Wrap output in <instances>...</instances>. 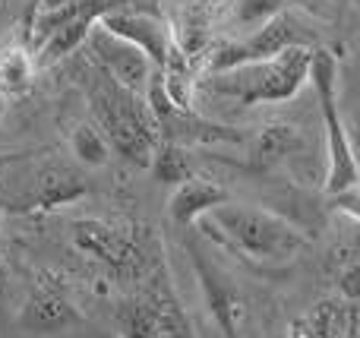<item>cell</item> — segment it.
Segmentation results:
<instances>
[{"label":"cell","instance_id":"obj_22","mask_svg":"<svg viewBox=\"0 0 360 338\" xmlns=\"http://www.w3.org/2000/svg\"><path fill=\"white\" fill-rule=\"evenodd\" d=\"M285 13V0H231L228 4V25L243 29V35L262 29L275 16Z\"/></svg>","mask_w":360,"mask_h":338},{"label":"cell","instance_id":"obj_4","mask_svg":"<svg viewBox=\"0 0 360 338\" xmlns=\"http://www.w3.org/2000/svg\"><path fill=\"white\" fill-rule=\"evenodd\" d=\"M338 67L335 54L329 48H313V60H310V86L316 92V105H319V117L326 126V196H338L345 190L357 187L360 183V164L351 149V136H348V120L342 114V101H338Z\"/></svg>","mask_w":360,"mask_h":338},{"label":"cell","instance_id":"obj_13","mask_svg":"<svg viewBox=\"0 0 360 338\" xmlns=\"http://www.w3.org/2000/svg\"><path fill=\"white\" fill-rule=\"evenodd\" d=\"M139 294H143L146 304L152 307L158 338H196L190 316L180 307L174 288H171V278L162 266H155V269L143 278V291H139Z\"/></svg>","mask_w":360,"mask_h":338},{"label":"cell","instance_id":"obj_16","mask_svg":"<svg viewBox=\"0 0 360 338\" xmlns=\"http://www.w3.org/2000/svg\"><path fill=\"white\" fill-rule=\"evenodd\" d=\"M304 149V136L297 126L291 124H266L253 139H250V155H247V168L250 171H272L275 164L294 158Z\"/></svg>","mask_w":360,"mask_h":338},{"label":"cell","instance_id":"obj_21","mask_svg":"<svg viewBox=\"0 0 360 338\" xmlns=\"http://www.w3.org/2000/svg\"><path fill=\"white\" fill-rule=\"evenodd\" d=\"M114 323H117L120 338H158L155 316H152V307L146 304L143 294L124 297L117 304V310H114Z\"/></svg>","mask_w":360,"mask_h":338},{"label":"cell","instance_id":"obj_9","mask_svg":"<svg viewBox=\"0 0 360 338\" xmlns=\"http://www.w3.org/2000/svg\"><path fill=\"white\" fill-rule=\"evenodd\" d=\"M190 263L196 269L199 288H202L205 307H209L215 326L221 329L224 338H240V326L247 320V301L237 291V285L218 269V263H212L199 247H190Z\"/></svg>","mask_w":360,"mask_h":338},{"label":"cell","instance_id":"obj_24","mask_svg":"<svg viewBox=\"0 0 360 338\" xmlns=\"http://www.w3.org/2000/svg\"><path fill=\"white\" fill-rule=\"evenodd\" d=\"M348 136H351V149H354V158H357V164H360V111L348 120Z\"/></svg>","mask_w":360,"mask_h":338},{"label":"cell","instance_id":"obj_18","mask_svg":"<svg viewBox=\"0 0 360 338\" xmlns=\"http://www.w3.org/2000/svg\"><path fill=\"white\" fill-rule=\"evenodd\" d=\"M70 152L76 155V162L86 164V168H105L111 162V143L108 136L98 130L95 120H79L70 130Z\"/></svg>","mask_w":360,"mask_h":338},{"label":"cell","instance_id":"obj_15","mask_svg":"<svg viewBox=\"0 0 360 338\" xmlns=\"http://www.w3.org/2000/svg\"><path fill=\"white\" fill-rule=\"evenodd\" d=\"M171 29H174V44L190 57L193 63L205 60L209 51L215 48V10H212L205 0H190L174 13L171 19Z\"/></svg>","mask_w":360,"mask_h":338},{"label":"cell","instance_id":"obj_1","mask_svg":"<svg viewBox=\"0 0 360 338\" xmlns=\"http://www.w3.org/2000/svg\"><path fill=\"white\" fill-rule=\"evenodd\" d=\"M199 228L218 247L237 253L259 269H281L310 247V238L300 228H294L288 219L269 212V209L253 206V202L228 200L212 215H205Z\"/></svg>","mask_w":360,"mask_h":338},{"label":"cell","instance_id":"obj_17","mask_svg":"<svg viewBox=\"0 0 360 338\" xmlns=\"http://www.w3.org/2000/svg\"><path fill=\"white\" fill-rule=\"evenodd\" d=\"M38 60L29 44H4L0 48V98L22 101L35 86Z\"/></svg>","mask_w":360,"mask_h":338},{"label":"cell","instance_id":"obj_20","mask_svg":"<svg viewBox=\"0 0 360 338\" xmlns=\"http://www.w3.org/2000/svg\"><path fill=\"white\" fill-rule=\"evenodd\" d=\"M152 177H155L158 183H165V187H180V183H186L193 177V164H190V152L184 149V145H174V143H158L155 149V158H152L149 164Z\"/></svg>","mask_w":360,"mask_h":338},{"label":"cell","instance_id":"obj_19","mask_svg":"<svg viewBox=\"0 0 360 338\" xmlns=\"http://www.w3.org/2000/svg\"><path fill=\"white\" fill-rule=\"evenodd\" d=\"M329 266L332 282L338 285L342 297L357 301L360 297V240H348V244H338L335 250L326 259Z\"/></svg>","mask_w":360,"mask_h":338},{"label":"cell","instance_id":"obj_7","mask_svg":"<svg viewBox=\"0 0 360 338\" xmlns=\"http://www.w3.org/2000/svg\"><path fill=\"white\" fill-rule=\"evenodd\" d=\"M82 54H86V60L92 63L98 73H105L111 82L124 86L127 92L139 95V98H146V92H149L152 79H155V73H158L143 51L133 48L124 38H117L114 32H108L101 22L95 25L92 35L86 38Z\"/></svg>","mask_w":360,"mask_h":338},{"label":"cell","instance_id":"obj_12","mask_svg":"<svg viewBox=\"0 0 360 338\" xmlns=\"http://www.w3.org/2000/svg\"><path fill=\"white\" fill-rule=\"evenodd\" d=\"M76 323H79V310L54 285H35L32 294L25 297L22 310H19V326L25 332L54 335V332H63V329H73Z\"/></svg>","mask_w":360,"mask_h":338},{"label":"cell","instance_id":"obj_8","mask_svg":"<svg viewBox=\"0 0 360 338\" xmlns=\"http://www.w3.org/2000/svg\"><path fill=\"white\" fill-rule=\"evenodd\" d=\"M108 32H114L117 38L130 41L133 48H139L146 57L152 60L155 70H165L171 51H174V29L171 22L155 10H143V6H124V10H114L101 19Z\"/></svg>","mask_w":360,"mask_h":338},{"label":"cell","instance_id":"obj_14","mask_svg":"<svg viewBox=\"0 0 360 338\" xmlns=\"http://www.w3.org/2000/svg\"><path fill=\"white\" fill-rule=\"evenodd\" d=\"M224 202H228V190L212 183L209 177L193 174L186 183H180L174 196L168 200V215L180 231H186V228L199 225L205 215H212Z\"/></svg>","mask_w":360,"mask_h":338},{"label":"cell","instance_id":"obj_25","mask_svg":"<svg viewBox=\"0 0 360 338\" xmlns=\"http://www.w3.org/2000/svg\"><path fill=\"white\" fill-rule=\"evenodd\" d=\"M354 4H357V6H360V0H354Z\"/></svg>","mask_w":360,"mask_h":338},{"label":"cell","instance_id":"obj_5","mask_svg":"<svg viewBox=\"0 0 360 338\" xmlns=\"http://www.w3.org/2000/svg\"><path fill=\"white\" fill-rule=\"evenodd\" d=\"M304 44L310 48L307 29L294 16L281 13V16H275L272 22H266L262 29L250 32V35L215 44L209 51V57L202 60V67H199V76H215L237 67H250V63H266L291 48H304Z\"/></svg>","mask_w":360,"mask_h":338},{"label":"cell","instance_id":"obj_23","mask_svg":"<svg viewBox=\"0 0 360 338\" xmlns=\"http://www.w3.org/2000/svg\"><path fill=\"white\" fill-rule=\"evenodd\" d=\"M332 206H335L342 215L354 219L357 225H360V183H357V187H351V190H345V193L332 196Z\"/></svg>","mask_w":360,"mask_h":338},{"label":"cell","instance_id":"obj_3","mask_svg":"<svg viewBox=\"0 0 360 338\" xmlns=\"http://www.w3.org/2000/svg\"><path fill=\"white\" fill-rule=\"evenodd\" d=\"M313 48H291L275 60L250 63L228 73L199 76V95H215L221 101L253 108V105H281L291 101L310 82Z\"/></svg>","mask_w":360,"mask_h":338},{"label":"cell","instance_id":"obj_11","mask_svg":"<svg viewBox=\"0 0 360 338\" xmlns=\"http://www.w3.org/2000/svg\"><path fill=\"white\" fill-rule=\"evenodd\" d=\"M360 313L348 297H326L288 326V338H357Z\"/></svg>","mask_w":360,"mask_h":338},{"label":"cell","instance_id":"obj_6","mask_svg":"<svg viewBox=\"0 0 360 338\" xmlns=\"http://www.w3.org/2000/svg\"><path fill=\"white\" fill-rule=\"evenodd\" d=\"M70 240L79 253L108 266L120 278H139L143 282L155 269V266H149V256H146V240H139V234L133 228L120 225V221L79 219L73 221Z\"/></svg>","mask_w":360,"mask_h":338},{"label":"cell","instance_id":"obj_10","mask_svg":"<svg viewBox=\"0 0 360 338\" xmlns=\"http://www.w3.org/2000/svg\"><path fill=\"white\" fill-rule=\"evenodd\" d=\"M89 193L86 177L76 168L60 162H48L44 168H38L32 190L25 196V202L19 209H29V212H51V209L70 206V202L82 200Z\"/></svg>","mask_w":360,"mask_h":338},{"label":"cell","instance_id":"obj_2","mask_svg":"<svg viewBox=\"0 0 360 338\" xmlns=\"http://www.w3.org/2000/svg\"><path fill=\"white\" fill-rule=\"evenodd\" d=\"M76 82L86 92V101L92 108V120L108 136L111 149L120 158H127L130 164L149 168L152 158H155L158 143H162V126H158L149 101L127 92L117 82H111L86 57L76 67Z\"/></svg>","mask_w":360,"mask_h":338}]
</instances>
